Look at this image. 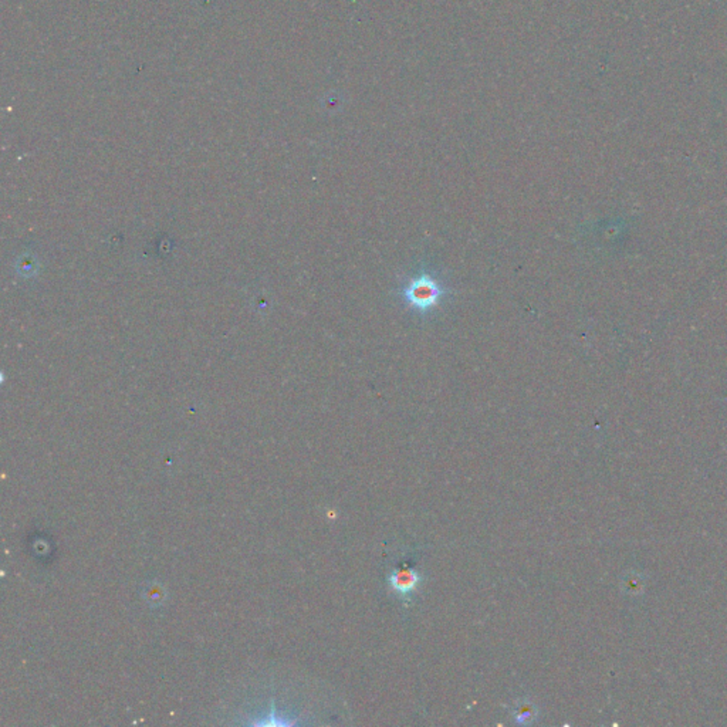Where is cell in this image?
I'll return each instance as SVG.
<instances>
[{
    "label": "cell",
    "mask_w": 727,
    "mask_h": 727,
    "mask_svg": "<svg viewBox=\"0 0 727 727\" xmlns=\"http://www.w3.org/2000/svg\"><path fill=\"white\" fill-rule=\"evenodd\" d=\"M400 293L408 309L418 314H427L439 306L448 294V288L435 275L420 272L408 279Z\"/></svg>",
    "instance_id": "cell-1"
},
{
    "label": "cell",
    "mask_w": 727,
    "mask_h": 727,
    "mask_svg": "<svg viewBox=\"0 0 727 727\" xmlns=\"http://www.w3.org/2000/svg\"><path fill=\"white\" fill-rule=\"evenodd\" d=\"M389 587L393 592L398 594L401 598H409L412 594L419 588L422 582V575L418 570L411 567L393 569L388 577Z\"/></svg>",
    "instance_id": "cell-2"
},
{
    "label": "cell",
    "mask_w": 727,
    "mask_h": 727,
    "mask_svg": "<svg viewBox=\"0 0 727 727\" xmlns=\"http://www.w3.org/2000/svg\"><path fill=\"white\" fill-rule=\"evenodd\" d=\"M533 717H534L533 708H532V705H528V703L521 705V706L517 709V712H516V720H517V723H527V721H530Z\"/></svg>",
    "instance_id": "cell-3"
}]
</instances>
